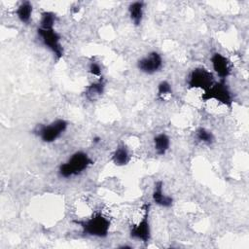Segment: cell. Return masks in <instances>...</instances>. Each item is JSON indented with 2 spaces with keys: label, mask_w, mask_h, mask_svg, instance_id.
Here are the masks:
<instances>
[{
  "label": "cell",
  "mask_w": 249,
  "mask_h": 249,
  "mask_svg": "<svg viewBox=\"0 0 249 249\" xmlns=\"http://www.w3.org/2000/svg\"><path fill=\"white\" fill-rule=\"evenodd\" d=\"M94 162L92 159L87 153L83 151H77L72 154L65 162L58 166L57 173L61 178L68 179L82 174Z\"/></svg>",
  "instance_id": "obj_1"
},
{
  "label": "cell",
  "mask_w": 249,
  "mask_h": 249,
  "mask_svg": "<svg viewBox=\"0 0 249 249\" xmlns=\"http://www.w3.org/2000/svg\"><path fill=\"white\" fill-rule=\"evenodd\" d=\"M74 222L81 227L84 234L99 238L106 237L111 227L110 220L101 212H95L86 220H75Z\"/></svg>",
  "instance_id": "obj_2"
},
{
  "label": "cell",
  "mask_w": 249,
  "mask_h": 249,
  "mask_svg": "<svg viewBox=\"0 0 249 249\" xmlns=\"http://www.w3.org/2000/svg\"><path fill=\"white\" fill-rule=\"evenodd\" d=\"M201 101L207 102L209 100H215L230 109L232 107L233 97L231 89H229L226 80L216 81L208 89L204 90L200 96Z\"/></svg>",
  "instance_id": "obj_3"
},
{
  "label": "cell",
  "mask_w": 249,
  "mask_h": 249,
  "mask_svg": "<svg viewBox=\"0 0 249 249\" xmlns=\"http://www.w3.org/2000/svg\"><path fill=\"white\" fill-rule=\"evenodd\" d=\"M68 122L64 119H57L48 124H38L34 133L45 143H53L57 140L67 129Z\"/></svg>",
  "instance_id": "obj_4"
},
{
  "label": "cell",
  "mask_w": 249,
  "mask_h": 249,
  "mask_svg": "<svg viewBox=\"0 0 249 249\" xmlns=\"http://www.w3.org/2000/svg\"><path fill=\"white\" fill-rule=\"evenodd\" d=\"M37 34L42 44L53 54L56 61H58L64 54V50L61 44V36L54 29H43L38 27Z\"/></svg>",
  "instance_id": "obj_5"
},
{
  "label": "cell",
  "mask_w": 249,
  "mask_h": 249,
  "mask_svg": "<svg viewBox=\"0 0 249 249\" xmlns=\"http://www.w3.org/2000/svg\"><path fill=\"white\" fill-rule=\"evenodd\" d=\"M215 82V76L212 72L204 67H196L190 72L187 85L189 89H198L204 91L208 89Z\"/></svg>",
  "instance_id": "obj_6"
},
{
  "label": "cell",
  "mask_w": 249,
  "mask_h": 249,
  "mask_svg": "<svg viewBox=\"0 0 249 249\" xmlns=\"http://www.w3.org/2000/svg\"><path fill=\"white\" fill-rule=\"evenodd\" d=\"M144 213L142 218L130 227V237L139 240L145 244L151 239V226H150V204H144Z\"/></svg>",
  "instance_id": "obj_7"
},
{
  "label": "cell",
  "mask_w": 249,
  "mask_h": 249,
  "mask_svg": "<svg viewBox=\"0 0 249 249\" xmlns=\"http://www.w3.org/2000/svg\"><path fill=\"white\" fill-rule=\"evenodd\" d=\"M163 66V59L160 53L158 52H150L137 61V68L140 72L153 75L161 70Z\"/></svg>",
  "instance_id": "obj_8"
},
{
  "label": "cell",
  "mask_w": 249,
  "mask_h": 249,
  "mask_svg": "<svg viewBox=\"0 0 249 249\" xmlns=\"http://www.w3.org/2000/svg\"><path fill=\"white\" fill-rule=\"evenodd\" d=\"M212 69L219 77V80H226L231 74V61L220 53H214L210 57Z\"/></svg>",
  "instance_id": "obj_9"
},
{
  "label": "cell",
  "mask_w": 249,
  "mask_h": 249,
  "mask_svg": "<svg viewBox=\"0 0 249 249\" xmlns=\"http://www.w3.org/2000/svg\"><path fill=\"white\" fill-rule=\"evenodd\" d=\"M152 199L155 204L164 208L171 207L174 201L170 196H167L164 194L162 181H157L155 183L153 193H152Z\"/></svg>",
  "instance_id": "obj_10"
},
{
  "label": "cell",
  "mask_w": 249,
  "mask_h": 249,
  "mask_svg": "<svg viewBox=\"0 0 249 249\" xmlns=\"http://www.w3.org/2000/svg\"><path fill=\"white\" fill-rule=\"evenodd\" d=\"M104 89H105V82L101 77L97 81L86 87L84 94L89 101L93 102L98 100L101 97V95L104 93Z\"/></svg>",
  "instance_id": "obj_11"
},
{
  "label": "cell",
  "mask_w": 249,
  "mask_h": 249,
  "mask_svg": "<svg viewBox=\"0 0 249 249\" xmlns=\"http://www.w3.org/2000/svg\"><path fill=\"white\" fill-rule=\"evenodd\" d=\"M111 160L117 166L126 165L130 161V154L127 147L124 144H119L112 154Z\"/></svg>",
  "instance_id": "obj_12"
},
{
  "label": "cell",
  "mask_w": 249,
  "mask_h": 249,
  "mask_svg": "<svg viewBox=\"0 0 249 249\" xmlns=\"http://www.w3.org/2000/svg\"><path fill=\"white\" fill-rule=\"evenodd\" d=\"M145 3L143 1H134L128 5V16L132 23L136 26L140 25L144 16Z\"/></svg>",
  "instance_id": "obj_13"
},
{
  "label": "cell",
  "mask_w": 249,
  "mask_h": 249,
  "mask_svg": "<svg viewBox=\"0 0 249 249\" xmlns=\"http://www.w3.org/2000/svg\"><path fill=\"white\" fill-rule=\"evenodd\" d=\"M153 144L156 154L159 156H164L166 152L169 150L170 138L166 133L161 132L154 137Z\"/></svg>",
  "instance_id": "obj_14"
},
{
  "label": "cell",
  "mask_w": 249,
  "mask_h": 249,
  "mask_svg": "<svg viewBox=\"0 0 249 249\" xmlns=\"http://www.w3.org/2000/svg\"><path fill=\"white\" fill-rule=\"evenodd\" d=\"M32 13H33V6L29 1L21 2L16 10L17 18L21 23H24V24H28L30 22L32 18Z\"/></svg>",
  "instance_id": "obj_15"
},
{
  "label": "cell",
  "mask_w": 249,
  "mask_h": 249,
  "mask_svg": "<svg viewBox=\"0 0 249 249\" xmlns=\"http://www.w3.org/2000/svg\"><path fill=\"white\" fill-rule=\"evenodd\" d=\"M57 20V17L54 13L50 11H44L41 13V18L39 21V27L43 29L54 28V24Z\"/></svg>",
  "instance_id": "obj_16"
},
{
  "label": "cell",
  "mask_w": 249,
  "mask_h": 249,
  "mask_svg": "<svg viewBox=\"0 0 249 249\" xmlns=\"http://www.w3.org/2000/svg\"><path fill=\"white\" fill-rule=\"evenodd\" d=\"M195 134H196V138L199 142H201V143H203L205 145H211L215 141L214 134L210 130L205 128V127H198L196 130Z\"/></svg>",
  "instance_id": "obj_17"
},
{
  "label": "cell",
  "mask_w": 249,
  "mask_h": 249,
  "mask_svg": "<svg viewBox=\"0 0 249 249\" xmlns=\"http://www.w3.org/2000/svg\"><path fill=\"white\" fill-rule=\"evenodd\" d=\"M171 93H172V88L167 81H161L159 83L158 89H157V95L159 99L163 100L165 96L170 95Z\"/></svg>",
  "instance_id": "obj_18"
},
{
  "label": "cell",
  "mask_w": 249,
  "mask_h": 249,
  "mask_svg": "<svg viewBox=\"0 0 249 249\" xmlns=\"http://www.w3.org/2000/svg\"><path fill=\"white\" fill-rule=\"evenodd\" d=\"M89 72L98 78H101V67L99 65V63L95 62V61H91L89 65Z\"/></svg>",
  "instance_id": "obj_19"
}]
</instances>
